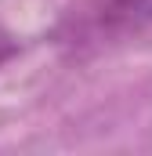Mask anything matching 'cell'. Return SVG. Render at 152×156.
Returning a JSON list of instances; mask_svg holds the SVG:
<instances>
[{"label": "cell", "instance_id": "cell-2", "mask_svg": "<svg viewBox=\"0 0 152 156\" xmlns=\"http://www.w3.org/2000/svg\"><path fill=\"white\" fill-rule=\"evenodd\" d=\"M15 51H18V40L11 37V33H4V29H0V66H4Z\"/></svg>", "mask_w": 152, "mask_h": 156}, {"label": "cell", "instance_id": "cell-1", "mask_svg": "<svg viewBox=\"0 0 152 156\" xmlns=\"http://www.w3.org/2000/svg\"><path fill=\"white\" fill-rule=\"evenodd\" d=\"M105 22L116 29L152 26V0H105Z\"/></svg>", "mask_w": 152, "mask_h": 156}]
</instances>
